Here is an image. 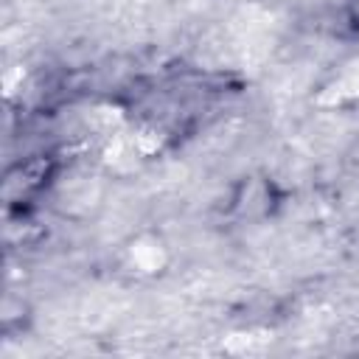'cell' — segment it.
I'll return each mask as SVG.
<instances>
[{"instance_id":"obj_1","label":"cell","mask_w":359,"mask_h":359,"mask_svg":"<svg viewBox=\"0 0 359 359\" xmlns=\"http://www.w3.org/2000/svg\"><path fill=\"white\" fill-rule=\"evenodd\" d=\"M353 98H359V65H356L353 70L342 73V76L323 93L320 101H325V104H342V101H353Z\"/></svg>"},{"instance_id":"obj_2","label":"cell","mask_w":359,"mask_h":359,"mask_svg":"<svg viewBox=\"0 0 359 359\" xmlns=\"http://www.w3.org/2000/svg\"><path fill=\"white\" fill-rule=\"evenodd\" d=\"M132 258H135V264L140 266V269H146V272H154V269H160L163 266V250H160V244H154V241H149V244H132Z\"/></svg>"}]
</instances>
